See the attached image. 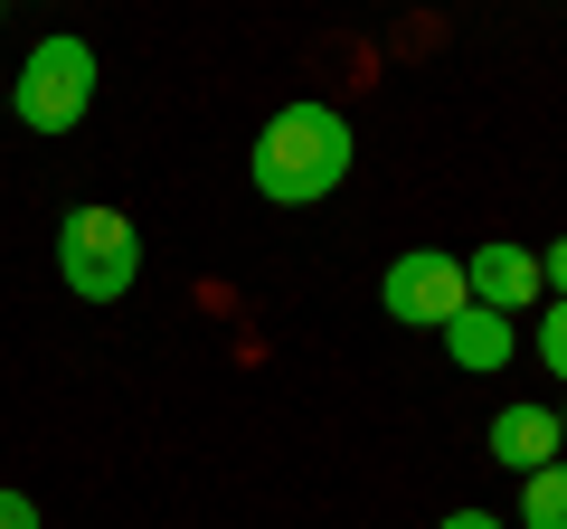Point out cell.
I'll list each match as a JSON object with an SVG mask.
<instances>
[{
	"instance_id": "obj_7",
	"label": "cell",
	"mask_w": 567,
	"mask_h": 529,
	"mask_svg": "<svg viewBox=\"0 0 567 529\" xmlns=\"http://www.w3.org/2000/svg\"><path fill=\"white\" fill-rule=\"evenodd\" d=\"M435 341H445V360L464 369V378H492V369H511V350H520V322H502V312L464 303L445 331H435Z\"/></svg>"
},
{
	"instance_id": "obj_3",
	"label": "cell",
	"mask_w": 567,
	"mask_h": 529,
	"mask_svg": "<svg viewBox=\"0 0 567 529\" xmlns=\"http://www.w3.org/2000/svg\"><path fill=\"white\" fill-rule=\"evenodd\" d=\"M85 104H95V48L76 39V29H58V39H39L20 58V85H10V114H20V133H76Z\"/></svg>"
},
{
	"instance_id": "obj_10",
	"label": "cell",
	"mask_w": 567,
	"mask_h": 529,
	"mask_svg": "<svg viewBox=\"0 0 567 529\" xmlns=\"http://www.w3.org/2000/svg\"><path fill=\"white\" fill-rule=\"evenodd\" d=\"M539 293H548V303H567V237H548V256H539Z\"/></svg>"
},
{
	"instance_id": "obj_13",
	"label": "cell",
	"mask_w": 567,
	"mask_h": 529,
	"mask_svg": "<svg viewBox=\"0 0 567 529\" xmlns=\"http://www.w3.org/2000/svg\"><path fill=\"white\" fill-rule=\"evenodd\" d=\"M558 445H567V407H558Z\"/></svg>"
},
{
	"instance_id": "obj_12",
	"label": "cell",
	"mask_w": 567,
	"mask_h": 529,
	"mask_svg": "<svg viewBox=\"0 0 567 529\" xmlns=\"http://www.w3.org/2000/svg\"><path fill=\"white\" fill-rule=\"evenodd\" d=\"M435 529H511V520H492V510H445Z\"/></svg>"
},
{
	"instance_id": "obj_11",
	"label": "cell",
	"mask_w": 567,
	"mask_h": 529,
	"mask_svg": "<svg viewBox=\"0 0 567 529\" xmlns=\"http://www.w3.org/2000/svg\"><path fill=\"white\" fill-rule=\"evenodd\" d=\"M0 529H39V501H29V491H10V483H0Z\"/></svg>"
},
{
	"instance_id": "obj_1",
	"label": "cell",
	"mask_w": 567,
	"mask_h": 529,
	"mask_svg": "<svg viewBox=\"0 0 567 529\" xmlns=\"http://www.w3.org/2000/svg\"><path fill=\"white\" fill-rule=\"evenodd\" d=\"M350 162H360V133H350V114H341V104H322V95L284 104V114L256 133V152H246V170H256V189L275 208L331 199V189L350 180Z\"/></svg>"
},
{
	"instance_id": "obj_9",
	"label": "cell",
	"mask_w": 567,
	"mask_h": 529,
	"mask_svg": "<svg viewBox=\"0 0 567 529\" xmlns=\"http://www.w3.org/2000/svg\"><path fill=\"white\" fill-rule=\"evenodd\" d=\"M529 350H539L548 378H567V303H539V331H529Z\"/></svg>"
},
{
	"instance_id": "obj_8",
	"label": "cell",
	"mask_w": 567,
	"mask_h": 529,
	"mask_svg": "<svg viewBox=\"0 0 567 529\" xmlns=\"http://www.w3.org/2000/svg\"><path fill=\"white\" fill-rule=\"evenodd\" d=\"M520 529H567V464H548V473L520 483Z\"/></svg>"
},
{
	"instance_id": "obj_6",
	"label": "cell",
	"mask_w": 567,
	"mask_h": 529,
	"mask_svg": "<svg viewBox=\"0 0 567 529\" xmlns=\"http://www.w3.org/2000/svg\"><path fill=\"white\" fill-rule=\"evenodd\" d=\"M483 445H492V464L520 473V483H529V473H548V464H567V445H558V407H539V397H511V407L492 416Z\"/></svg>"
},
{
	"instance_id": "obj_5",
	"label": "cell",
	"mask_w": 567,
	"mask_h": 529,
	"mask_svg": "<svg viewBox=\"0 0 567 529\" xmlns=\"http://www.w3.org/2000/svg\"><path fill=\"white\" fill-rule=\"evenodd\" d=\"M464 293H473L483 312H502V322H520L529 303H548V293H539V256H529V246H511V237L473 246V264H464Z\"/></svg>"
},
{
	"instance_id": "obj_2",
	"label": "cell",
	"mask_w": 567,
	"mask_h": 529,
	"mask_svg": "<svg viewBox=\"0 0 567 529\" xmlns=\"http://www.w3.org/2000/svg\"><path fill=\"white\" fill-rule=\"evenodd\" d=\"M133 274H142V237H133L123 208L85 199V208H66V218H58V284L76 293V303H123Z\"/></svg>"
},
{
	"instance_id": "obj_4",
	"label": "cell",
	"mask_w": 567,
	"mask_h": 529,
	"mask_svg": "<svg viewBox=\"0 0 567 529\" xmlns=\"http://www.w3.org/2000/svg\"><path fill=\"white\" fill-rule=\"evenodd\" d=\"M379 303H388V322H406V331H445L454 312L473 303V293H464V256H445V246H406V256L379 274Z\"/></svg>"
}]
</instances>
